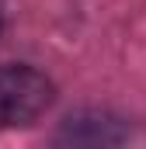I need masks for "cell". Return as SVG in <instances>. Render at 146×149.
Here are the masks:
<instances>
[{
	"instance_id": "obj_1",
	"label": "cell",
	"mask_w": 146,
	"mask_h": 149,
	"mask_svg": "<svg viewBox=\"0 0 146 149\" xmlns=\"http://www.w3.org/2000/svg\"><path fill=\"white\" fill-rule=\"evenodd\" d=\"M52 101H56V83L42 70L25 63L0 66V128L35 125L52 108Z\"/></svg>"
},
{
	"instance_id": "obj_2",
	"label": "cell",
	"mask_w": 146,
	"mask_h": 149,
	"mask_svg": "<svg viewBox=\"0 0 146 149\" xmlns=\"http://www.w3.org/2000/svg\"><path fill=\"white\" fill-rule=\"evenodd\" d=\"M129 132V118L111 108H80L59 121L52 149H125Z\"/></svg>"
},
{
	"instance_id": "obj_3",
	"label": "cell",
	"mask_w": 146,
	"mask_h": 149,
	"mask_svg": "<svg viewBox=\"0 0 146 149\" xmlns=\"http://www.w3.org/2000/svg\"><path fill=\"white\" fill-rule=\"evenodd\" d=\"M0 31H4V3H0Z\"/></svg>"
}]
</instances>
